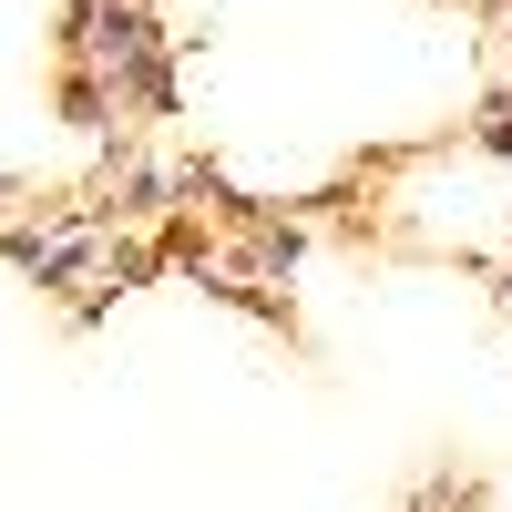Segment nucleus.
<instances>
[{
	"instance_id": "nucleus-1",
	"label": "nucleus",
	"mask_w": 512,
	"mask_h": 512,
	"mask_svg": "<svg viewBox=\"0 0 512 512\" xmlns=\"http://www.w3.org/2000/svg\"><path fill=\"white\" fill-rule=\"evenodd\" d=\"M226 256H236L246 277H267V287H297V267H308V226H297L287 205H277L267 226H246V236H226Z\"/></svg>"
},
{
	"instance_id": "nucleus-2",
	"label": "nucleus",
	"mask_w": 512,
	"mask_h": 512,
	"mask_svg": "<svg viewBox=\"0 0 512 512\" xmlns=\"http://www.w3.org/2000/svg\"><path fill=\"white\" fill-rule=\"evenodd\" d=\"M205 297H226V308H246L256 328H277V338H297V287H267V277H246L236 256H216V267L195 277Z\"/></svg>"
},
{
	"instance_id": "nucleus-5",
	"label": "nucleus",
	"mask_w": 512,
	"mask_h": 512,
	"mask_svg": "<svg viewBox=\"0 0 512 512\" xmlns=\"http://www.w3.org/2000/svg\"><path fill=\"white\" fill-rule=\"evenodd\" d=\"M472 144H482L492 164H512V82H492V93H482V113H472Z\"/></svg>"
},
{
	"instance_id": "nucleus-3",
	"label": "nucleus",
	"mask_w": 512,
	"mask_h": 512,
	"mask_svg": "<svg viewBox=\"0 0 512 512\" xmlns=\"http://www.w3.org/2000/svg\"><path fill=\"white\" fill-rule=\"evenodd\" d=\"M62 123L72 134H113L123 123V82L103 62H62Z\"/></svg>"
},
{
	"instance_id": "nucleus-4",
	"label": "nucleus",
	"mask_w": 512,
	"mask_h": 512,
	"mask_svg": "<svg viewBox=\"0 0 512 512\" xmlns=\"http://www.w3.org/2000/svg\"><path fill=\"white\" fill-rule=\"evenodd\" d=\"M154 256H164V277H205V267L226 256V236L205 226V216H164V226H154Z\"/></svg>"
}]
</instances>
